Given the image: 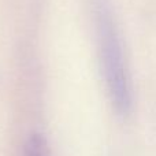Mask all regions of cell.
Instances as JSON below:
<instances>
[{"instance_id": "cell-2", "label": "cell", "mask_w": 156, "mask_h": 156, "mask_svg": "<svg viewBox=\"0 0 156 156\" xmlns=\"http://www.w3.org/2000/svg\"><path fill=\"white\" fill-rule=\"evenodd\" d=\"M23 156H49L45 140L38 134L32 136L25 145Z\"/></svg>"}, {"instance_id": "cell-1", "label": "cell", "mask_w": 156, "mask_h": 156, "mask_svg": "<svg viewBox=\"0 0 156 156\" xmlns=\"http://www.w3.org/2000/svg\"><path fill=\"white\" fill-rule=\"evenodd\" d=\"M93 14L99 56L108 96L116 114L126 116L132 110V88L115 19L105 0L94 2Z\"/></svg>"}]
</instances>
